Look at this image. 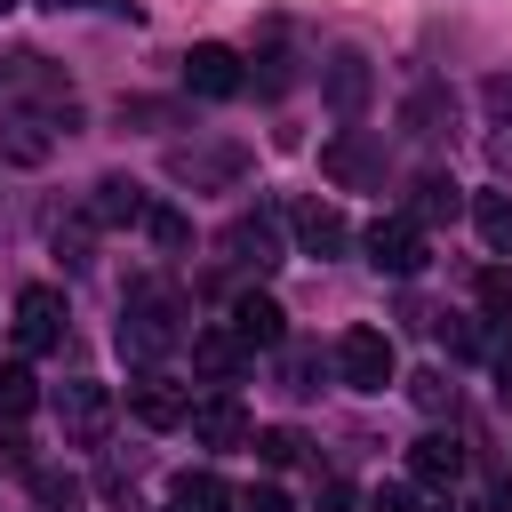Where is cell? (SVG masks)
I'll list each match as a JSON object with an SVG mask.
<instances>
[{
	"mask_svg": "<svg viewBox=\"0 0 512 512\" xmlns=\"http://www.w3.org/2000/svg\"><path fill=\"white\" fill-rule=\"evenodd\" d=\"M184 424H192V440H200V448H240V440L256 432V424H248V408H240L232 392H216V400H192V408H184Z\"/></svg>",
	"mask_w": 512,
	"mask_h": 512,
	"instance_id": "30bf717a",
	"label": "cell"
},
{
	"mask_svg": "<svg viewBox=\"0 0 512 512\" xmlns=\"http://www.w3.org/2000/svg\"><path fill=\"white\" fill-rule=\"evenodd\" d=\"M224 248H232L240 272H272V264H280V224H272V216H240V224L224 232Z\"/></svg>",
	"mask_w": 512,
	"mask_h": 512,
	"instance_id": "2e32d148",
	"label": "cell"
},
{
	"mask_svg": "<svg viewBox=\"0 0 512 512\" xmlns=\"http://www.w3.org/2000/svg\"><path fill=\"white\" fill-rule=\"evenodd\" d=\"M144 232H152L160 248H184V240H192V224H184L176 208H152V216H144Z\"/></svg>",
	"mask_w": 512,
	"mask_h": 512,
	"instance_id": "d4e9b609",
	"label": "cell"
},
{
	"mask_svg": "<svg viewBox=\"0 0 512 512\" xmlns=\"http://www.w3.org/2000/svg\"><path fill=\"white\" fill-rule=\"evenodd\" d=\"M248 512H288V496L280 488H248Z\"/></svg>",
	"mask_w": 512,
	"mask_h": 512,
	"instance_id": "d6a6232c",
	"label": "cell"
},
{
	"mask_svg": "<svg viewBox=\"0 0 512 512\" xmlns=\"http://www.w3.org/2000/svg\"><path fill=\"white\" fill-rule=\"evenodd\" d=\"M360 240H368V264H376V272H392V280H416V272H424V256H432L416 216H376Z\"/></svg>",
	"mask_w": 512,
	"mask_h": 512,
	"instance_id": "277c9868",
	"label": "cell"
},
{
	"mask_svg": "<svg viewBox=\"0 0 512 512\" xmlns=\"http://www.w3.org/2000/svg\"><path fill=\"white\" fill-rule=\"evenodd\" d=\"M240 168H248L240 144H176V152H168V176L192 184V192H200V184H240Z\"/></svg>",
	"mask_w": 512,
	"mask_h": 512,
	"instance_id": "ba28073f",
	"label": "cell"
},
{
	"mask_svg": "<svg viewBox=\"0 0 512 512\" xmlns=\"http://www.w3.org/2000/svg\"><path fill=\"white\" fill-rule=\"evenodd\" d=\"M8 8H16V0H0V16H8Z\"/></svg>",
	"mask_w": 512,
	"mask_h": 512,
	"instance_id": "8d00e7d4",
	"label": "cell"
},
{
	"mask_svg": "<svg viewBox=\"0 0 512 512\" xmlns=\"http://www.w3.org/2000/svg\"><path fill=\"white\" fill-rule=\"evenodd\" d=\"M256 64H264V72H256V88H264V96H280V88H288V56H256Z\"/></svg>",
	"mask_w": 512,
	"mask_h": 512,
	"instance_id": "f546056e",
	"label": "cell"
},
{
	"mask_svg": "<svg viewBox=\"0 0 512 512\" xmlns=\"http://www.w3.org/2000/svg\"><path fill=\"white\" fill-rule=\"evenodd\" d=\"M184 408H192V400H184L160 368H144V376L128 384V416H136V424H152V432H176V424H184Z\"/></svg>",
	"mask_w": 512,
	"mask_h": 512,
	"instance_id": "8fae6325",
	"label": "cell"
},
{
	"mask_svg": "<svg viewBox=\"0 0 512 512\" xmlns=\"http://www.w3.org/2000/svg\"><path fill=\"white\" fill-rule=\"evenodd\" d=\"M232 336H240L248 352H280V336H288V312H280L272 296H256V288H248V296L232 304Z\"/></svg>",
	"mask_w": 512,
	"mask_h": 512,
	"instance_id": "9a60e30c",
	"label": "cell"
},
{
	"mask_svg": "<svg viewBox=\"0 0 512 512\" xmlns=\"http://www.w3.org/2000/svg\"><path fill=\"white\" fill-rule=\"evenodd\" d=\"M40 408V384H32V368L16 360V368H0V424H24Z\"/></svg>",
	"mask_w": 512,
	"mask_h": 512,
	"instance_id": "7402d4cb",
	"label": "cell"
},
{
	"mask_svg": "<svg viewBox=\"0 0 512 512\" xmlns=\"http://www.w3.org/2000/svg\"><path fill=\"white\" fill-rule=\"evenodd\" d=\"M168 504H184V512H232V488H224L216 472H184V480L168 488Z\"/></svg>",
	"mask_w": 512,
	"mask_h": 512,
	"instance_id": "ffe728a7",
	"label": "cell"
},
{
	"mask_svg": "<svg viewBox=\"0 0 512 512\" xmlns=\"http://www.w3.org/2000/svg\"><path fill=\"white\" fill-rule=\"evenodd\" d=\"M64 344V296L56 288H24L16 296V352L32 360V352H56Z\"/></svg>",
	"mask_w": 512,
	"mask_h": 512,
	"instance_id": "9c48e42d",
	"label": "cell"
},
{
	"mask_svg": "<svg viewBox=\"0 0 512 512\" xmlns=\"http://www.w3.org/2000/svg\"><path fill=\"white\" fill-rule=\"evenodd\" d=\"M472 224H480V240H488L496 256H512V192H480V200H472Z\"/></svg>",
	"mask_w": 512,
	"mask_h": 512,
	"instance_id": "44dd1931",
	"label": "cell"
},
{
	"mask_svg": "<svg viewBox=\"0 0 512 512\" xmlns=\"http://www.w3.org/2000/svg\"><path fill=\"white\" fill-rule=\"evenodd\" d=\"M320 88H328V112H336V120H360V112H368L376 72H368V56H360V48H336V56L320 64Z\"/></svg>",
	"mask_w": 512,
	"mask_h": 512,
	"instance_id": "52a82bcc",
	"label": "cell"
},
{
	"mask_svg": "<svg viewBox=\"0 0 512 512\" xmlns=\"http://www.w3.org/2000/svg\"><path fill=\"white\" fill-rule=\"evenodd\" d=\"M192 368H200L208 384H232V376L248 368V344H240L232 328H200V336H192Z\"/></svg>",
	"mask_w": 512,
	"mask_h": 512,
	"instance_id": "e0dca14e",
	"label": "cell"
},
{
	"mask_svg": "<svg viewBox=\"0 0 512 512\" xmlns=\"http://www.w3.org/2000/svg\"><path fill=\"white\" fill-rule=\"evenodd\" d=\"M392 368H400V360H392V336H384V328H344V336H336V376H344L352 392H384Z\"/></svg>",
	"mask_w": 512,
	"mask_h": 512,
	"instance_id": "5b68a950",
	"label": "cell"
},
{
	"mask_svg": "<svg viewBox=\"0 0 512 512\" xmlns=\"http://www.w3.org/2000/svg\"><path fill=\"white\" fill-rule=\"evenodd\" d=\"M288 232H296L304 256H336V248L352 240V224H344L328 200H296V208H288Z\"/></svg>",
	"mask_w": 512,
	"mask_h": 512,
	"instance_id": "7c38bea8",
	"label": "cell"
},
{
	"mask_svg": "<svg viewBox=\"0 0 512 512\" xmlns=\"http://www.w3.org/2000/svg\"><path fill=\"white\" fill-rule=\"evenodd\" d=\"M456 208H464V184H456V176H440V168L416 176V200H408L416 224H440V216H456Z\"/></svg>",
	"mask_w": 512,
	"mask_h": 512,
	"instance_id": "d6986e66",
	"label": "cell"
},
{
	"mask_svg": "<svg viewBox=\"0 0 512 512\" xmlns=\"http://www.w3.org/2000/svg\"><path fill=\"white\" fill-rule=\"evenodd\" d=\"M280 376H288V392H312L320 384V352H280Z\"/></svg>",
	"mask_w": 512,
	"mask_h": 512,
	"instance_id": "4316f807",
	"label": "cell"
},
{
	"mask_svg": "<svg viewBox=\"0 0 512 512\" xmlns=\"http://www.w3.org/2000/svg\"><path fill=\"white\" fill-rule=\"evenodd\" d=\"M408 392H416V408H432V416H440V408H456V384H448L440 368H424V376H408Z\"/></svg>",
	"mask_w": 512,
	"mask_h": 512,
	"instance_id": "cb8c5ba5",
	"label": "cell"
},
{
	"mask_svg": "<svg viewBox=\"0 0 512 512\" xmlns=\"http://www.w3.org/2000/svg\"><path fill=\"white\" fill-rule=\"evenodd\" d=\"M56 408H64V432H72V440H104V424H112V392H104L96 376H72Z\"/></svg>",
	"mask_w": 512,
	"mask_h": 512,
	"instance_id": "4fadbf2b",
	"label": "cell"
},
{
	"mask_svg": "<svg viewBox=\"0 0 512 512\" xmlns=\"http://www.w3.org/2000/svg\"><path fill=\"white\" fill-rule=\"evenodd\" d=\"M496 392H504V408H512V344L496 352Z\"/></svg>",
	"mask_w": 512,
	"mask_h": 512,
	"instance_id": "836d02e7",
	"label": "cell"
},
{
	"mask_svg": "<svg viewBox=\"0 0 512 512\" xmlns=\"http://www.w3.org/2000/svg\"><path fill=\"white\" fill-rule=\"evenodd\" d=\"M440 512H464V504H440Z\"/></svg>",
	"mask_w": 512,
	"mask_h": 512,
	"instance_id": "d590c367",
	"label": "cell"
},
{
	"mask_svg": "<svg viewBox=\"0 0 512 512\" xmlns=\"http://www.w3.org/2000/svg\"><path fill=\"white\" fill-rule=\"evenodd\" d=\"M0 96H8V104H48V120H64V128H80V104H72V88H64V72H56L48 56H32V48H16V56H0Z\"/></svg>",
	"mask_w": 512,
	"mask_h": 512,
	"instance_id": "7a4b0ae2",
	"label": "cell"
},
{
	"mask_svg": "<svg viewBox=\"0 0 512 512\" xmlns=\"http://www.w3.org/2000/svg\"><path fill=\"white\" fill-rule=\"evenodd\" d=\"M168 512H184V504H168Z\"/></svg>",
	"mask_w": 512,
	"mask_h": 512,
	"instance_id": "74e56055",
	"label": "cell"
},
{
	"mask_svg": "<svg viewBox=\"0 0 512 512\" xmlns=\"http://www.w3.org/2000/svg\"><path fill=\"white\" fill-rule=\"evenodd\" d=\"M176 344H184V304H176V288L136 280L128 304H120V352H128L136 368H152V360H168Z\"/></svg>",
	"mask_w": 512,
	"mask_h": 512,
	"instance_id": "6da1fadb",
	"label": "cell"
},
{
	"mask_svg": "<svg viewBox=\"0 0 512 512\" xmlns=\"http://www.w3.org/2000/svg\"><path fill=\"white\" fill-rule=\"evenodd\" d=\"M432 336H440L448 352H480V328H472V320H456V312H440V320H432Z\"/></svg>",
	"mask_w": 512,
	"mask_h": 512,
	"instance_id": "484cf974",
	"label": "cell"
},
{
	"mask_svg": "<svg viewBox=\"0 0 512 512\" xmlns=\"http://www.w3.org/2000/svg\"><path fill=\"white\" fill-rule=\"evenodd\" d=\"M248 440H256V456H264L272 472H280V464H296V448H304L296 432H248Z\"/></svg>",
	"mask_w": 512,
	"mask_h": 512,
	"instance_id": "83f0119b",
	"label": "cell"
},
{
	"mask_svg": "<svg viewBox=\"0 0 512 512\" xmlns=\"http://www.w3.org/2000/svg\"><path fill=\"white\" fill-rule=\"evenodd\" d=\"M88 216H96V224H144V216H152V200H144L128 176H104V184H96V200H88Z\"/></svg>",
	"mask_w": 512,
	"mask_h": 512,
	"instance_id": "ac0fdd59",
	"label": "cell"
},
{
	"mask_svg": "<svg viewBox=\"0 0 512 512\" xmlns=\"http://www.w3.org/2000/svg\"><path fill=\"white\" fill-rule=\"evenodd\" d=\"M408 472H416V488H440V496H456V480H464V448H456L448 432H424V440L408 448Z\"/></svg>",
	"mask_w": 512,
	"mask_h": 512,
	"instance_id": "5bb4252c",
	"label": "cell"
},
{
	"mask_svg": "<svg viewBox=\"0 0 512 512\" xmlns=\"http://www.w3.org/2000/svg\"><path fill=\"white\" fill-rule=\"evenodd\" d=\"M480 304H488V312H512V280L488 272V280H480Z\"/></svg>",
	"mask_w": 512,
	"mask_h": 512,
	"instance_id": "4dcf8cb0",
	"label": "cell"
},
{
	"mask_svg": "<svg viewBox=\"0 0 512 512\" xmlns=\"http://www.w3.org/2000/svg\"><path fill=\"white\" fill-rule=\"evenodd\" d=\"M8 160H48V136H40V120H8Z\"/></svg>",
	"mask_w": 512,
	"mask_h": 512,
	"instance_id": "603a6c76",
	"label": "cell"
},
{
	"mask_svg": "<svg viewBox=\"0 0 512 512\" xmlns=\"http://www.w3.org/2000/svg\"><path fill=\"white\" fill-rule=\"evenodd\" d=\"M184 88H192V96H208V104H224V96H240V88H248V72H240V56H232L224 40H200V48L184 56Z\"/></svg>",
	"mask_w": 512,
	"mask_h": 512,
	"instance_id": "8992f818",
	"label": "cell"
},
{
	"mask_svg": "<svg viewBox=\"0 0 512 512\" xmlns=\"http://www.w3.org/2000/svg\"><path fill=\"white\" fill-rule=\"evenodd\" d=\"M320 176H336L344 192H376V184H384V144H376L368 128H336V136L320 144Z\"/></svg>",
	"mask_w": 512,
	"mask_h": 512,
	"instance_id": "3957f363",
	"label": "cell"
},
{
	"mask_svg": "<svg viewBox=\"0 0 512 512\" xmlns=\"http://www.w3.org/2000/svg\"><path fill=\"white\" fill-rule=\"evenodd\" d=\"M496 512H512V480H504V488H496Z\"/></svg>",
	"mask_w": 512,
	"mask_h": 512,
	"instance_id": "e575fe53",
	"label": "cell"
},
{
	"mask_svg": "<svg viewBox=\"0 0 512 512\" xmlns=\"http://www.w3.org/2000/svg\"><path fill=\"white\" fill-rule=\"evenodd\" d=\"M376 512H416V496H408V488L392 480V488H376Z\"/></svg>",
	"mask_w": 512,
	"mask_h": 512,
	"instance_id": "1f68e13d",
	"label": "cell"
},
{
	"mask_svg": "<svg viewBox=\"0 0 512 512\" xmlns=\"http://www.w3.org/2000/svg\"><path fill=\"white\" fill-rule=\"evenodd\" d=\"M40 8H56V16H64V8H104V16H128V24H136V0H40Z\"/></svg>",
	"mask_w": 512,
	"mask_h": 512,
	"instance_id": "f1b7e54d",
	"label": "cell"
}]
</instances>
